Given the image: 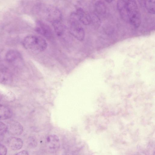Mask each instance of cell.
<instances>
[{
  "mask_svg": "<svg viewBox=\"0 0 155 155\" xmlns=\"http://www.w3.org/2000/svg\"><path fill=\"white\" fill-rule=\"evenodd\" d=\"M7 149L4 145L0 144V155H6Z\"/></svg>",
  "mask_w": 155,
  "mask_h": 155,
  "instance_id": "cell-17",
  "label": "cell"
},
{
  "mask_svg": "<svg viewBox=\"0 0 155 155\" xmlns=\"http://www.w3.org/2000/svg\"><path fill=\"white\" fill-rule=\"evenodd\" d=\"M4 135H5L0 134V143L3 140L4 138Z\"/></svg>",
  "mask_w": 155,
  "mask_h": 155,
  "instance_id": "cell-19",
  "label": "cell"
},
{
  "mask_svg": "<svg viewBox=\"0 0 155 155\" xmlns=\"http://www.w3.org/2000/svg\"><path fill=\"white\" fill-rule=\"evenodd\" d=\"M7 132V125L3 122L0 121V134L5 135Z\"/></svg>",
  "mask_w": 155,
  "mask_h": 155,
  "instance_id": "cell-16",
  "label": "cell"
},
{
  "mask_svg": "<svg viewBox=\"0 0 155 155\" xmlns=\"http://www.w3.org/2000/svg\"><path fill=\"white\" fill-rule=\"evenodd\" d=\"M105 1L106 2H108V3H110V2H111L112 1H111V0L109 1V0H108V1Z\"/></svg>",
  "mask_w": 155,
  "mask_h": 155,
  "instance_id": "cell-20",
  "label": "cell"
},
{
  "mask_svg": "<svg viewBox=\"0 0 155 155\" xmlns=\"http://www.w3.org/2000/svg\"><path fill=\"white\" fill-rule=\"evenodd\" d=\"M15 155H29L27 151L23 150L16 153Z\"/></svg>",
  "mask_w": 155,
  "mask_h": 155,
  "instance_id": "cell-18",
  "label": "cell"
},
{
  "mask_svg": "<svg viewBox=\"0 0 155 155\" xmlns=\"http://www.w3.org/2000/svg\"><path fill=\"white\" fill-rule=\"evenodd\" d=\"M7 131L14 135H19L21 134L23 129L22 125L18 122L11 120L7 123Z\"/></svg>",
  "mask_w": 155,
  "mask_h": 155,
  "instance_id": "cell-5",
  "label": "cell"
},
{
  "mask_svg": "<svg viewBox=\"0 0 155 155\" xmlns=\"http://www.w3.org/2000/svg\"><path fill=\"white\" fill-rule=\"evenodd\" d=\"M70 30L71 34L77 39L82 41L85 37V32L76 13H73L70 17Z\"/></svg>",
  "mask_w": 155,
  "mask_h": 155,
  "instance_id": "cell-4",
  "label": "cell"
},
{
  "mask_svg": "<svg viewBox=\"0 0 155 155\" xmlns=\"http://www.w3.org/2000/svg\"><path fill=\"white\" fill-rule=\"evenodd\" d=\"M80 21L84 25H89L92 21L90 15L81 8H78L76 13Z\"/></svg>",
  "mask_w": 155,
  "mask_h": 155,
  "instance_id": "cell-9",
  "label": "cell"
},
{
  "mask_svg": "<svg viewBox=\"0 0 155 155\" xmlns=\"http://www.w3.org/2000/svg\"><path fill=\"white\" fill-rule=\"evenodd\" d=\"M35 30L38 33L47 38H50L52 35L51 29L48 25L42 21L38 22Z\"/></svg>",
  "mask_w": 155,
  "mask_h": 155,
  "instance_id": "cell-8",
  "label": "cell"
},
{
  "mask_svg": "<svg viewBox=\"0 0 155 155\" xmlns=\"http://www.w3.org/2000/svg\"><path fill=\"white\" fill-rule=\"evenodd\" d=\"M6 61L8 63L16 64L21 61V54L17 51L11 49L8 51L5 55Z\"/></svg>",
  "mask_w": 155,
  "mask_h": 155,
  "instance_id": "cell-7",
  "label": "cell"
},
{
  "mask_svg": "<svg viewBox=\"0 0 155 155\" xmlns=\"http://www.w3.org/2000/svg\"><path fill=\"white\" fill-rule=\"evenodd\" d=\"M39 15L52 24L61 21V14L55 6L41 4L38 7Z\"/></svg>",
  "mask_w": 155,
  "mask_h": 155,
  "instance_id": "cell-2",
  "label": "cell"
},
{
  "mask_svg": "<svg viewBox=\"0 0 155 155\" xmlns=\"http://www.w3.org/2000/svg\"><path fill=\"white\" fill-rule=\"evenodd\" d=\"M95 9L97 13L101 15H105L107 12V8L104 2L103 1H97L95 4Z\"/></svg>",
  "mask_w": 155,
  "mask_h": 155,
  "instance_id": "cell-14",
  "label": "cell"
},
{
  "mask_svg": "<svg viewBox=\"0 0 155 155\" xmlns=\"http://www.w3.org/2000/svg\"></svg>",
  "mask_w": 155,
  "mask_h": 155,
  "instance_id": "cell-21",
  "label": "cell"
},
{
  "mask_svg": "<svg viewBox=\"0 0 155 155\" xmlns=\"http://www.w3.org/2000/svg\"><path fill=\"white\" fill-rule=\"evenodd\" d=\"M7 143L11 149L14 150L20 149L23 145V142L20 138L16 137H11L7 140Z\"/></svg>",
  "mask_w": 155,
  "mask_h": 155,
  "instance_id": "cell-11",
  "label": "cell"
},
{
  "mask_svg": "<svg viewBox=\"0 0 155 155\" xmlns=\"http://www.w3.org/2000/svg\"><path fill=\"white\" fill-rule=\"evenodd\" d=\"M155 1L148 0L144 2V5L147 12L151 14H154L155 10Z\"/></svg>",
  "mask_w": 155,
  "mask_h": 155,
  "instance_id": "cell-15",
  "label": "cell"
},
{
  "mask_svg": "<svg viewBox=\"0 0 155 155\" xmlns=\"http://www.w3.org/2000/svg\"><path fill=\"white\" fill-rule=\"evenodd\" d=\"M12 81V75L10 71L6 68H0V83L8 85Z\"/></svg>",
  "mask_w": 155,
  "mask_h": 155,
  "instance_id": "cell-10",
  "label": "cell"
},
{
  "mask_svg": "<svg viewBox=\"0 0 155 155\" xmlns=\"http://www.w3.org/2000/svg\"><path fill=\"white\" fill-rule=\"evenodd\" d=\"M12 110L8 107L0 104V120H7L12 116Z\"/></svg>",
  "mask_w": 155,
  "mask_h": 155,
  "instance_id": "cell-13",
  "label": "cell"
},
{
  "mask_svg": "<svg viewBox=\"0 0 155 155\" xmlns=\"http://www.w3.org/2000/svg\"><path fill=\"white\" fill-rule=\"evenodd\" d=\"M46 143L48 149L51 152L56 151L60 146L59 137L55 134L48 136L46 138Z\"/></svg>",
  "mask_w": 155,
  "mask_h": 155,
  "instance_id": "cell-6",
  "label": "cell"
},
{
  "mask_svg": "<svg viewBox=\"0 0 155 155\" xmlns=\"http://www.w3.org/2000/svg\"><path fill=\"white\" fill-rule=\"evenodd\" d=\"M22 44L26 49L36 53L44 51L47 46V42L44 38L33 35H28L25 37Z\"/></svg>",
  "mask_w": 155,
  "mask_h": 155,
  "instance_id": "cell-1",
  "label": "cell"
},
{
  "mask_svg": "<svg viewBox=\"0 0 155 155\" xmlns=\"http://www.w3.org/2000/svg\"><path fill=\"white\" fill-rule=\"evenodd\" d=\"M125 8L129 22L134 27H138L141 23V16L136 2L126 1Z\"/></svg>",
  "mask_w": 155,
  "mask_h": 155,
  "instance_id": "cell-3",
  "label": "cell"
},
{
  "mask_svg": "<svg viewBox=\"0 0 155 155\" xmlns=\"http://www.w3.org/2000/svg\"><path fill=\"white\" fill-rule=\"evenodd\" d=\"M126 0L118 1L117 7L122 18L125 21L129 22L128 18L125 8Z\"/></svg>",
  "mask_w": 155,
  "mask_h": 155,
  "instance_id": "cell-12",
  "label": "cell"
}]
</instances>
